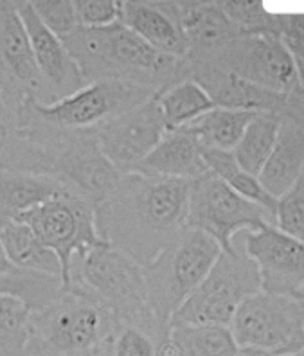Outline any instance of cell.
<instances>
[{"instance_id": "obj_18", "label": "cell", "mask_w": 304, "mask_h": 356, "mask_svg": "<svg viewBox=\"0 0 304 356\" xmlns=\"http://www.w3.org/2000/svg\"><path fill=\"white\" fill-rule=\"evenodd\" d=\"M191 182L178 178H153L144 187L143 218L157 230H171L186 223Z\"/></svg>"}, {"instance_id": "obj_9", "label": "cell", "mask_w": 304, "mask_h": 356, "mask_svg": "<svg viewBox=\"0 0 304 356\" xmlns=\"http://www.w3.org/2000/svg\"><path fill=\"white\" fill-rule=\"evenodd\" d=\"M245 256L259 275L261 291L297 297L304 291V243L275 225L248 232Z\"/></svg>"}, {"instance_id": "obj_16", "label": "cell", "mask_w": 304, "mask_h": 356, "mask_svg": "<svg viewBox=\"0 0 304 356\" xmlns=\"http://www.w3.org/2000/svg\"><path fill=\"white\" fill-rule=\"evenodd\" d=\"M0 245L6 259L15 270L61 279L58 256L26 223L17 220H6L0 223Z\"/></svg>"}, {"instance_id": "obj_23", "label": "cell", "mask_w": 304, "mask_h": 356, "mask_svg": "<svg viewBox=\"0 0 304 356\" xmlns=\"http://www.w3.org/2000/svg\"><path fill=\"white\" fill-rule=\"evenodd\" d=\"M168 334L178 343L182 356H241L230 327L222 324L173 326Z\"/></svg>"}, {"instance_id": "obj_21", "label": "cell", "mask_w": 304, "mask_h": 356, "mask_svg": "<svg viewBox=\"0 0 304 356\" xmlns=\"http://www.w3.org/2000/svg\"><path fill=\"white\" fill-rule=\"evenodd\" d=\"M279 127H281V119L278 113H256V118L250 121L239 143L236 144V148L232 149L236 162L245 173L259 177L261 170L265 168L270 153L275 146Z\"/></svg>"}, {"instance_id": "obj_17", "label": "cell", "mask_w": 304, "mask_h": 356, "mask_svg": "<svg viewBox=\"0 0 304 356\" xmlns=\"http://www.w3.org/2000/svg\"><path fill=\"white\" fill-rule=\"evenodd\" d=\"M65 191V186L49 175L2 171L0 173V223L17 220L20 214Z\"/></svg>"}, {"instance_id": "obj_12", "label": "cell", "mask_w": 304, "mask_h": 356, "mask_svg": "<svg viewBox=\"0 0 304 356\" xmlns=\"http://www.w3.org/2000/svg\"><path fill=\"white\" fill-rule=\"evenodd\" d=\"M222 252V247L202 230L189 229V232L182 236L178 247L175 248V254L170 261V272H168L170 318L175 309L211 274Z\"/></svg>"}, {"instance_id": "obj_7", "label": "cell", "mask_w": 304, "mask_h": 356, "mask_svg": "<svg viewBox=\"0 0 304 356\" xmlns=\"http://www.w3.org/2000/svg\"><path fill=\"white\" fill-rule=\"evenodd\" d=\"M134 90V87L121 81L101 79L51 104L33 101L24 106L22 112H29L33 118L61 128L90 127L134 108L137 103V92Z\"/></svg>"}, {"instance_id": "obj_1", "label": "cell", "mask_w": 304, "mask_h": 356, "mask_svg": "<svg viewBox=\"0 0 304 356\" xmlns=\"http://www.w3.org/2000/svg\"><path fill=\"white\" fill-rule=\"evenodd\" d=\"M17 222L29 225L35 230V234L56 254L61 265L63 291L70 290L74 257H81L90 248L109 243V239L103 238L97 230L94 209L81 196L69 189L20 214Z\"/></svg>"}, {"instance_id": "obj_28", "label": "cell", "mask_w": 304, "mask_h": 356, "mask_svg": "<svg viewBox=\"0 0 304 356\" xmlns=\"http://www.w3.org/2000/svg\"><path fill=\"white\" fill-rule=\"evenodd\" d=\"M76 15L79 27L106 29L121 22L122 2L118 0H76Z\"/></svg>"}, {"instance_id": "obj_29", "label": "cell", "mask_w": 304, "mask_h": 356, "mask_svg": "<svg viewBox=\"0 0 304 356\" xmlns=\"http://www.w3.org/2000/svg\"><path fill=\"white\" fill-rule=\"evenodd\" d=\"M230 24H238L241 27L250 29V33H272L269 29L274 24L263 2H218Z\"/></svg>"}, {"instance_id": "obj_30", "label": "cell", "mask_w": 304, "mask_h": 356, "mask_svg": "<svg viewBox=\"0 0 304 356\" xmlns=\"http://www.w3.org/2000/svg\"><path fill=\"white\" fill-rule=\"evenodd\" d=\"M112 356H157V346L139 327H125L113 342Z\"/></svg>"}, {"instance_id": "obj_11", "label": "cell", "mask_w": 304, "mask_h": 356, "mask_svg": "<svg viewBox=\"0 0 304 356\" xmlns=\"http://www.w3.org/2000/svg\"><path fill=\"white\" fill-rule=\"evenodd\" d=\"M81 277L92 291L112 305L143 302L148 291L137 265L110 243L83 254Z\"/></svg>"}, {"instance_id": "obj_26", "label": "cell", "mask_w": 304, "mask_h": 356, "mask_svg": "<svg viewBox=\"0 0 304 356\" xmlns=\"http://www.w3.org/2000/svg\"><path fill=\"white\" fill-rule=\"evenodd\" d=\"M31 8L52 35L67 38L79 27L74 2L70 0H35Z\"/></svg>"}, {"instance_id": "obj_3", "label": "cell", "mask_w": 304, "mask_h": 356, "mask_svg": "<svg viewBox=\"0 0 304 356\" xmlns=\"http://www.w3.org/2000/svg\"><path fill=\"white\" fill-rule=\"evenodd\" d=\"M241 349L287 356L304 349V315L297 299L256 291L241 302L230 321Z\"/></svg>"}, {"instance_id": "obj_22", "label": "cell", "mask_w": 304, "mask_h": 356, "mask_svg": "<svg viewBox=\"0 0 304 356\" xmlns=\"http://www.w3.org/2000/svg\"><path fill=\"white\" fill-rule=\"evenodd\" d=\"M200 153L205 165H207L209 173L220 178L232 191L238 193L239 196H243L245 200L253 202V204L259 205L261 209H265L266 213L272 214L275 220L278 200L266 193L265 187L261 186L259 178L245 173L239 168L232 152H223V149H200Z\"/></svg>"}, {"instance_id": "obj_10", "label": "cell", "mask_w": 304, "mask_h": 356, "mask_svg": "<svg viewBox=\"0 0 304 356\" xmlns=\"http://www.w3.org/2000/svg\"><path fill=\"white\" fill-rule=\"evenodd\" d=\"M15 4L29 36L33 56L38 67L40 78L44 83V90L45 88L52 90L51 103L70 96L85 87L87 79L83 76L79 65L72 60L61 38L52 35L51 31L40 22V18L31 8V2H15Z\"/></svg>"}, {"instance_id": "obj_6", "label": "cell", "mask_w": 304, "mask_h": 356, "mask_svg": "<svg viewBox=\"0 0 304 356\" xmlns=\"http://www.w3.org/2000/svg\"><path fill=\"white\" fill-rule=\"evenodd\" d=\"M40 78L29 36L15 2H0V103L22 110L42 99Z\"/></svg>"}, {"instance_id": "obj_13", "label": "cell", "mask_w": 304, "mask_h": 356, "mask_svg": "<svg viewBox=\"0 0 304 356\" xmlns=\"http://www.w3.org/2000/svg\"><path fill=\"white\" fill-rule=\"evenodd\" d=\"M121 24L164 56H182L189 49L177 8L159 2H122Z\"/></svg>"}, {"instance_id": "obj_5", "label": "cell", "mask_w": 304, "mask_h": 356, "mask_svg": "<svg viewBox=\"0 0 304 356\" xmlns=\"http://www.w3.org/2000/svg\"><path fill=\"white\" fill-rule=\"evenodd\" d=\"M166 134L168 128L153 96L106 119L97 130V148L119 173H134Z\"/></svg>"}, {"instance_id": "obj_20", "label": "cell", "mask_w": 304, "mask_h": 356, "mask_svg": "<svg viewBox=\"0 0 304 356\" xmlns=\"http://www.w3.org/2000/svg\"><path fill=\"white\" fill-rule=\"evenodd\" d=\"M155 99L168 131L180 130L216 108V103L209 96L204 85L195 79L177 83L168 90L157 94Z\"/></svg>"}, {"instance_id": "obj_27", "label": "cell", "mask_w": 304, "mask_h": 356, "mask_svg": "<svg viewBox=\"0 0 304 356\" xmlns=\"http://www.w3.org/2000/svg\"><path fill=\"white\" fill-rule=\"evenodd\" d=\"M275 227L304 243V175L278 200Z\"/></svg>"}, {"instance_id": "obj_14", "label": "cell", "mask_w": 304, "mask_h": 356, "mask_svg": "<svg viewBox=\"0 0 304 356\" xmlns=\"http://www.w3.org/2000/svg\"><path fill=\"white\" fill-rule=\"evenodd\" d=\"M135 171L143 173L144 177L178 178L187 182H195L198 178L211 175L202 159L198 144L182 128L168 131L155 149L135 168Z\"/></svg>"}, {"instance_id": "obj_4", "label": "cell", "mask_w": 304, "mask_h": 356, "mask_svg": "<svg viewBox=\"0 0 304 356\" xmlns=\"http://www.w3.org/2000/svg\"><path fill=\"white\" fill-rule=\"evenodd\" d=\"M184 225L209 234L223 252L230 254L234 252L232 239L238 232H254L265 225H275V220L265 209L232 191L220 178L207 175L191 182Z\"/></svg>"}, {"instance_id": "obj_32", "label": "cell", "mask_w": 304, "mask_h": 356, "mask_svg": "<svg viewBox=\"0 0 304 356\" xmlns=\"http://www.w3.org/2000/svg\"><path fill=\"white\" fill-rule=\"evenodd\" d=\"M4 143H6V134H4V127H2V119H0V152L4 149Z\"/></svg>"}, {"instance_id": "obj_8", "label": "cell", "mask_w": 304, "mask_h": 356, "mask_svg": "<svg viewBox=\"0 0 304 356\" xmlns=\"http://www.w3.org/2000/svg\"><path fill=\"white\" fill-rule=\"evenodd\" d=\"M232 74L272 94L287 96L301 87L290 49L275 33H248L230 51Z\"/></svg>"}, {"instance_id": "obj_2", "label": "cell", "mask_w": 304, "mask_h": 356, "mask_svg": "<svg viewBox=\"0 0 304 356\" xmlns=\"http://www.w3.org/2000/svg\"><path fill=\"white\" fill-rule=\"evenodd\" d=\"M259 290V275L253 261L236 250L222 252L205 281L175 309L170 327L202 324L230 327L238 306Z\"/></svg>"}, {"instance_id": "obj_33", "label": "cell", "mask_w": 304, "mask_h": 356, "mask_svg": "<svg viewBox=\"0 0 304 356\" xmlns=\"http://www.w3.org/2000/svg\"><path fill=\"white\" fill-rule=\"evenodd\" d=\"M287 356H304V349H301V351L297 353H291V355H287Z\"/></svg>"}, {"instance_id": "obj_15", "label": "cell", "mask_w": 304, "mask_h": 356, "mask_svg": "<svg viewBox=\"0 0 304 356\" xmlns=\"http://www.w3.org/2000/svg\"><path fill=\"white\" fill-rule=\"evenodd\" d=\"M304 175V128L296 122H281L275 146L259 173L261 186L279 200Z\"/></svg>"}, {"instance_id": "obj_19", "label": "cell", "mask_w": 304, "mask_h": 356, "mask_svg": "<svg viewBox=\"0 0 304 356\" xmlns=\"http://www.w3.org/2000/svg\"><path fill=\"white\" fill-rule=\"evenodd\" d=\"M254 110L223 108L216 106L205 115L184 127L200 149H223L232 152L239 143L243 131L256 118Z\"/></svg>"}, {"instance_id": "obj_25", "label": "cell", "mask_w": 304, "mask_h": 356, "mask_svg": "<svg viewBox=\"0 0 304 356\" xmlns=\"http://www.w3.org/2000/svg\"><path fill=\"white\" fill-rule=\"evenodd\" d=\"M58 290L63 291L61 279L33 272H9L0 274V296H13L29 305L33 312L51 302Z\"/></svg>"}, {"instance_id": "obj_31", "label": "cell", "mask_w": 304, "mask_h": 356, "mask_svg": "<svg viewBox=\"0 0 304 356\" xmlns=\"http://www.w3.org/2000/svg\"><path fill=\"white\" fill-rule=\"evenodd\" d=\"M9 272H17V270L9 265V261L6 259L4 250H2V245H0V274H9Z\"/></svg>"}, {"instance_id": "obj_24", "label": "cell", "mask_w": 304, "mask_h": 356, "mask_svg": "<svg viewBox=\"0 0 304 356\" xmlns=\"http://www.w3.org/2000/svg\"><path fill=\"white\" fill-rule=\"evenodd\" d=\"M33 309L13 296H0V356H26Z\"/></svg>"}]
</instances>
